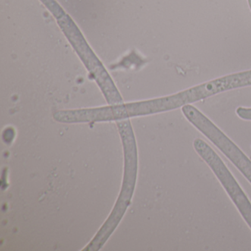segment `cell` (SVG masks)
I'll list each match as a JSON object with an SVG mask.
<instances>
[{"mask_svg": "<svg viewBox=\"0 0 251 251\" xmlns=\"http://www.w3.org/2000/svg\"><path fill=\"white\" fill-rule=\"evenodd\" d=\"M193 148L202 161L211 169L228 195L239 214L251 230V202L224 161L214 149L202 139L194 140Z\"/></svg>", "mask_w": 251, "mask_h": 251, "instance_id": "3957f363", "label": "cell"}, {"mask_svg": "<svg viewBox=\"0 0 251 251\" xmlns=\"http://www.w3.org/2000/svg\"><path fill=\"white\" fill-rule=\"evenodd\" d=\"M185 118L206 137L251 184V160L203 113L192 105L182 107Z\"/></svg>", "mask_w": 251, "mask_h": 251, "instance_id": "7a4b0ae2", "label": "cell"}, {"mask_svg": "<svg viewBox=\"0 0 251 251\" xmlns=\"http://www.w3.org/2000/svg\"><path fill=\"white\" fill-rule=\"evenodd\" d=\"M248 6H249L250 10L251 11V0H248Z\"/></svg>", "mask_w": 251, "mask_h": 251, "instance_id": "5b68a950", "label": "cell"}, {"mask_svg": "<svg viewBox=\"0 0 251 251\" xmlns=\"http://www.w3.org/2000/svg\"><path fill=\"white\" fill-rule=\"evenodd\" d=\"M236 114L242 120L251 121V108L239 107L236 108Z\"/></svg>", "mask_w": 251, "mask_h": 251, "instance_id": "277c9868", "label": "cell"}, {"mask_svg": "<svg viewBox=\"0 0 251 251\" xmlns=\"http://www.w3.org/2000/svg\"><path fill=\"white\" fill-rule=\"evenodd\" d=\"M251 86V70L223 76L170 96L151 101L152 114L173 111L233 89Z\"/></svg>", "mask_w": 251, "mask_h": 251, "instance_id": "6da1fadb", "label": "cell"}]
</instances>
